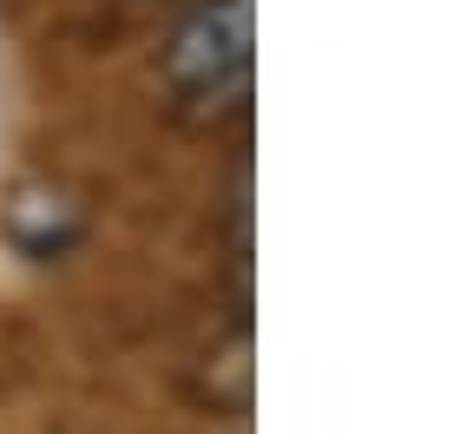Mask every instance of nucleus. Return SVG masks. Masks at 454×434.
<instances>
[{
  "label": "nucleus",
  "mask_w": 454,
  "mask_h": 434,
  "mask_svg": "<svg viewBox=\"0 0 454 434\" xmlns=\"http://www.w3.org/2000/svg\"><path fill=\"white\" fill-rule=\"evenodd\" d=\"M257 59V0H198L165 46V80L198 112H231L250 92Z\"/></svg>",
  "instance_id": "obj_1"
}]
</instances>
